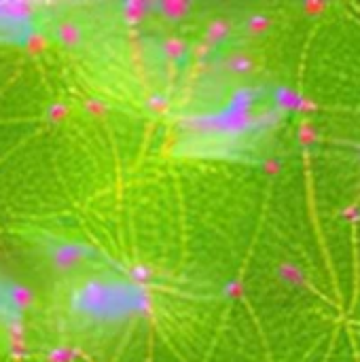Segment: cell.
<instances>
[{
  "mask_svg": "<svg viewBox=\"0 0 360 362\" xmlns=\"http://www.w3.org/2000/svg\"><path fill=\"white\" fill-rule=\"evenodd\" d=\"M229 34H231V21L225 19V17H216V19H212V21L206 25L204 40H206L208 45H219V42H223Z\"/></svg>",
  "mask_w": 360,
  "mask_h": 362,
  "instance_id": "6",
  "label": "cell"
},
{
  "mask_svg": "<svg viewBox=\"0 0 360 362\" xmlns=\"http://www.w3.org/2000/svg\"><path fill=\"white\" fill-rule=\"evenodd\" d=\"M2 293H4L6 303L17 314L30 312L36 305V293L30 286H25V284H19V282H2Z\"/></svg>",
  "mask_w": 360,
  "mask_h": 362,
  "instance_id": "3",
  "label": "cell"
},
{
  "mask_svg": "<svg viewBox=\"0 0 360 362\" xmlns=\"http://www.w3.org/2000/svg\"><path fill=\"white\" fill-rule=\"evenodd\" d=\"M144 104H146V108H149L153 115H166V112L170 110V100H168V95H163V93H159V91L149 93L146 100H144Z\"/></svg>",
  "mask_w": 360,
  "mask_h": 362,
  "instance_id": "12",
  "label": "cell"
},
{
  "mask_svg": "<svg viewBox=\"0 0 360 362\" xmlns=\"http://www.w3.org/2000/svg\"><path fill=\"white\" fill-rule=\"evenodd\" d=\"M316 108H318V104H316L314 100L301 95V100H299V104H297V110H299V112H312V110H316Z\"/></svg>",
  "mask_w": 360,
  "mask_h": 362,
  "instance_id": "22",
  "label": "cell"
},
{
  "mask_svg": "<svg viewBox=\"0 0 360 362\" xmlns=\"http://www.w3.org/2000/svg\"><path fill=\"white\" fill-rule=\"evenodd\" d=\"M51 36L66 49H79L85 40V30L76 19L70 17H62L55 19L51 25Z\"/></svg>",
  "mask_w": 360,
  "mask_h": 362,
  "instance_id": "2",
  "label": "cell"
},
{
  "mask_svg": "<svg viewBox=\"0 0 360 362\" xmlns=\"http://www.w3.org/2000/svg\"><path fill=\"white\" fill-rule=\"evenodd\" d=\"M76 352L68 346H57L47 354V362H74Z\"/></svg>",
  "mask_w": 360,
  "mask_h": 362,
  "instance_id": "17",
  "label": "cell"
},
{
  "mask_svg": "<svg viewBox=\"0 0 360 362\" xmlns=\"http://www.w3.org/2000/svg\"><path fill=\"white\" fill-rule=\"evenodd\" d=\"M153 6L155 4H149L144 0H127L121 4V19L127 23H140Z\"/></svg>",
  "mask_w": 360,
  "mask_h": 362,
  "instance_id": "5",
  "label": "cell"
},
{
  "mask_svg": "<svg viewBox=\"0 0 360 362\" xmlns=\"http://www.w3.org/2000/svg\"><path fill=\"white\" fill-rule=\"evenodd\" d=\"M191 2L187 0H161L155 4V8L159 11V15L168 21H182L189 13H191Z\"/></svg>",
  "mask_w": 360,
  "mask_h": 362,
  "instance_id": "4",
  "label": "cell"
},
{
  "mask_svg": "<svg viewBox=\"0 0 360 362\" xmlns=\"http://www.w3.org/2000/svg\"><path fill=\"white\" fill-rule=\"evenodd\" d=\"M83 108L91 119H104L108 115V104L102 98H87L83 102Z\"/></svg>",
  "mask_w": 360,
  "mask_h": 362,
  "instance_id": "14",
  "label": "cell"
},
{
  "mask_svg": "<svg viewBox=\"0 0 360 362\" xmlns=\"http://www.w3.org/2000/svg\"><path fill=\"white\" fill-rule=\"evenodd\" d=\"M223 293H225V297H227V299H231V301H240V299L244 297V293H246V286H244V282L233 280V282H229V284L223 288Z\"/></svg>",
  "mask_w": 360,
  "mask_h": 362,
  "instance_id": "18",
  "label": "cell"
},
{
  "mask_svg": "<svg viewBox=\"0 0 360 362\" xmlns=\"http://www.w3.org/2000/svg\"><path fill=\"white\" fill-rule=\"evenodd\" d=\"M91 257H93V250L83 244H76V242H62L49 250L51 267L57 274H70V272L79 269L81 265H85Z\"/></svg>",
  "mask_w": 360,
  "mask_h": 362,
  "instance_id": "1",
  "label": "cell"
},
{
  "mask_svg": "<svg viewBox=\"0 0 360 362\" xmlns=\"http://www.w3.org/2000/svg\"><path fill=\"white\" fill-rule=\"evenodd\" d=\"M161 51H163V55L170 57V59H180V57L187 55L189 47H187V42H185L182 38H178V36H166L163 42H161Z\"/></svg>",
  "mask_w": 360,
  "mask_h": 362,
  "instance_id": "8",
  "label": "cell"
},
{
  "mask_svg": "<svg viewBox=\"0 0 360 362\" xmlns=\"http://www.w3.org/2000/svg\"><path fill=\"white\" fill-rule=\"evenodd\" d=\"M278 274H280V278H282L284 282H289V284H293V286L303 284V280H306L303 272H301L297 265H293V263H282V265L278 267Z\"/></svg>",
  "mask_w": 360,
  "mask_h": 362,
  "instance_id": "13",
  "label": "cell"
},
{
  "mask_svg": "<svg viewBox=\"0 0 360 362\" xmlns=\"http://www.w3.org/2000/svg\"><path fill=\"white\" fill-rule=\"evenodd\" d=\"M272 28V19L265 13H252L246 17V32L250 36H263Z\"/></svg>",
  "mask_w": 360,
  "mask_h": 362,
  "instance_id": "10",
  "label": "cell"
},
{
  "mask_svg": "<svg viewBox=\"0 0 360 362\" xmlns=\"http://www.w3.org/2000/svg\"><path fill=\"white\" fill-rule=\"evenodd\" d=\"M129 278L136 282V284H149L151 280H153V272H151V267H146V265H142V263H134L132 267H129Z\"/></svg>",
  "mask_w": 360,
  "mask_h": 362,
  "instance_id": "16",
  "label": "cell"
},
{
  "mask_svg": "<svg viewBox=\"0 0 360 362\" xmlns=\"http://www.w3.org/2000/svg\"><path fill=\"white\" fill-rule=\"evenodd\" d=\"M23 45H25V49L30 51V53H34V55H38V53H42L45 49H47V36L42 34V32H32V34H28V38L23 40Z\"/></svg>",
  "mask_w": 360,
  "mask_h": 362,
  "instance_id": "15",
  "label": "cell"
},
{
  "mask_svg": "<svg viewBox=\"0 0 360 362\" xmlns=\"http://www.w3.org/2000/svg\"><path fill=\"white\" fill-rule=\"evenodd\" d=\"M280 170H282V163H280V159H274V157H269V159L263 163V172H265V174H269V176H274V174H280Z\"/></svg>",
  "mask_w": 360,
  "mask_h": 362,
  "instance_id": "21",
  "label": "cell"
},
{
  "mask_svg": "<svg viewBox=\"0 0 360 362\" xmlns=\"http://www.w3.org/2000/svg\"><path fill=\"white\" fill-rule=\"evenodd\" d=\"M327 2H316V0H308V2H303V11L310 15V17H316V15H320V13H325L327 11Z\"/></svg>",
  "mask_w": 360,
  "mask_h": 362,
  "instance_id": "20",
  "label": "cell"
},
{
  "mask_svg": "<svg viewBox=\"0 0 360 362\" xmlns=\"http://www.w3.org/2000/svg\"><path fill=\"white\" fill-rule=\"evenodd\" d=\"M225 66H227V70L233 72V74H248V72L255 70V62H252V57L246 55V53H233V55L225 62Z\"/></svg>",
  "mask_w": 360,
  "mask_h": 362,
  "instance_id": "9",
  "label": "cell"
},
{
  "mask_svg": "<svg viewBox=\"0 0 360 362\" xmlns=\"http://www.w3.org/2000/svg\"><path fill=\"white\" fill-rule=\"evenodd\" d=\"M299 100H301V93H297L295 89H289V87H280L274 95L276 106H280L284 110H297Z\"/></svg>",
  "mask_w": 360,
  "mask_h": 362,
  "instance_id": "11",
  "label": "cell"
},
{
  "mask_svg": "<svg viewBox=\"0 0 360 362\" xmlns=\"http://www.w3.org/2000/svg\"><path fill=\"white\" fill-rule=\"evenodd\" d=\"M316 140H318V136H316L314 127H312L310 123H303V125L299 127V142L306 144V146H310V144H314Z\"/></svg>",
  "mask_w": 360,
  "mask_h": 362,
  "instance_id": "19",
  "label": "cell"
},
{
  "mask_svg": "<svg viewBox=\"0 0 360 362\" xmlns=\"http://www.w3.org/2000/svg\"><path fill=\"white\" fill-rule=\"evenodd\" d=\"M210 47H212V45H208L206 40L197 42V45L193 47V53H195V57H206V55H208V51H210Z\"/></svg>",
  "mask_w": 360,
  "mask_h": 362,
  "instance_id": "23",
  "label": "cell"
},
{
  "mask_svg": "<svg viewBox=\"0 0 360 362\" xmlns=\"http://www.w3.org/2000/svg\"><path fill=\"white\" fill-rule=\"evenodd\" d=\"M70 117V106L64 100H53L49 102V106L45 108V119L51 125H62L66 119Z\"/></svg>",
  "mask_w": 360,
  "mask_h": 362,
  "instance_id": "7",
  "label": "cell"
}]
</instances>
